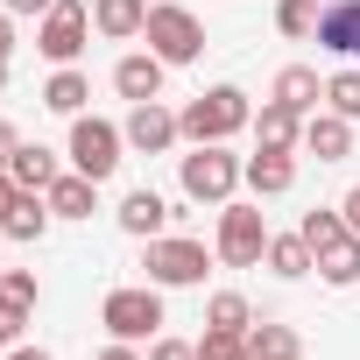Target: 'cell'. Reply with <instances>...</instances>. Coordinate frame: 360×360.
Instances as JSON below:
<instances>
[{
    "mask_svg": "<svg viewBox=\"0 0 360 360\" xmlns=\"http://www.w3.org/2000/svg\"><path fill=\"white\" fill-rule=\"evenodd\" d=\"M92 29L106 43H134L148 29V0H92Z\"/></svg>",
    "mask_w": 360,
    "mask_h": 360,
    "instance_id": "16",
    "label": "cell"
},
{
    "mask_svg": "<svg viewBox=\"0 0 360 360\" xmlns=\"http://www.w3.org/2000/svg\"><path fill=\"white\" fill-rule=\"evenodd\" d=\"M0 85H8V57H0Z\"/></svg>",
    "mask_w": 360,
    "mask_h": 360,
    "instance_id": "39",
    "label": "cell"
},
{
    "mask_svg": "<svg viewBox=\"0 0 360 360\" xmlns=\"http://www.w3.org/2000/svg\"><path fill=\"white\" fill-rule=\"evenodd\" d=\"M8 176H15L22 191H50L64 169H57V155H50L43 141H22V148H15V162H8Z\"/></svg>",
    "mask_w": 360,
    "mask_h": 360,
    "instance_id": "18",
    "label": "cell"
},
{
    "mask_svg": "<svg viewBox=\"0 0 360 360\" xmlns=\"http://www.w3.org/2000/svg\"><path fill=\"white\" fill-rule=\"evenodd\" d=\"M318 43L332 57H360V0H332V8H318Z\"/></svg>",
    "mask_w": 360,
    "mask_h": 360,
    "instance_id": "15",
    "label": "cell"
},
{
    "mask_svg": "<svg viewBox=\"0 0 360 360\" xmlns=\"http://www.w3.org/2000/svg\"><path fill=\"white\" fill-rule=\"evenodd\" d=\"M43 198H50V212H57V219H92V212H99V176H85V169H64L57 184L43 191Z\"/></svg>",
    "mask_w": 360,
    "mask_h": 360,
    "instance_id": "14",
    "label": "cell"
},
{
    "mask_svg": "<svg viewBox=\"0 0 360 360\" xmlns=\"http://www.w3.org/2000/svg\"><path fill=\"white\" fill-rule=\"evenodd\" d=\"M148 50L162 57V64H191L198 50H205V22L191 15V8H176V0H162V8H148Z\"/></svg>",
    "mask_w": 360,
    "mask_h": 360,
    "instance_id": "5",
    "label": "cell"
},
{
    "mask_svg": "<svg viewBox=\"0 0 360 360\" xmlns=\"http://www.w3.org/2000/svg\"><path fill=\"white\" fill-rule=\"evenodd\" d=\"M297 233H304V240H311V255H318V248H332V240H339V233H353V226H346V212H325V205H318V212H304V226H297Z\"/></svg>",
    "mask_w": 360,
    "mask_h": 360,
    "instance_id": "26",
    "label": "cell"
},
{
    "mask_svg": "<svg viewBox=\"0 0 360 360\" xmlns=\"http://www.w3.org/2000/svg\"><path fill=\"white\" fill-rule=\"evenodd\" d=\"M162 71H169V64H162L155 50H134V57H120V64H113V92H120L127 106L162 99Z\"/></svg>",
    "mask_w": 360,
    "mask_h": 360,
    "instance_id": "11",
    "label": "cell"
},
{
    "mask_svg": "<svg viewBox=\"0 0 360 360\" xmlns=\"http://www.w3.org/2000/svg\"><path fill=\"white\" fill-rule=\"evenodd\" d=\"M325 106H332V113H346V120H360V71L325 78Z\"/></svg>",
    "mask_w": 360,
    "mask_h": 360,
    "instance_id": "28",
    "label": "cell"
},
{
    "mask_svg": "<svg viewBox=\"0 0 360 360\" xmlns=\"http://www.w3.org/2000/svg\"><path fill=\"white\" fill-rule=\"evenodd\" d=\"M198 360H255V353H248L240 332H205V339H198Z\"/></svg>",
    "mask_w": 360,
    "mask_h": 360,
    "instance_id": "29",
    "label": "cell"
},
{
    "mask_svg": "<svg viewBox=\"0 0 360 360\" xmlns=\"http://www.w3.org/2000/svg\"><path fill=\"white\" fill-rule=\"evenodd\" d=\"M127 148L134 155H162V148H176V141H184V127H176V113L162 106V99H141L134 113H127Z\"/></svg>",
    "mask_w": 360,
    "mask_h": 360,
    "instance_id": "9",
    "label": "cell"
},
{
    "mask_svg": "<svg viewBox=\"0 0 360 360\" xmlns=\"http://www.w3.org/2000/svg\"><path fill=\"white\" fill-rule=\"evenodd\" d=\"M29 311H36V304H22V297H8V290H0V346H15V339H22Z\"/></svg>",
    "mask_w": 360,
    "mask_h": 360,
    "instance_id": "30",
    "label": "cell"
},
{
    "mask_svg": "<svg viewBox=\"0 0 360 360\" xmlns=\"http://www.w3.org/2000/svg\"><path fill=\"white\" fill-rule=\"evenodd\" d=\"M0 290H8V297H22V304H36V297H43L29 269H0Z\"/></svg>",
    "mask_w": 360,
    "mask_h": 360,
    "instance_id": "31",
    "label": "cell"
},
{
    "mask_svg": "<svg viewBox=\"0 0 360 360\" xmlns=\"http://www.w3.org/2000/svg\"><path fill=\"white\" fill-rule=\"evenodd\" d=\"M85 99H92V78H85L78 64H57V78L43 85V106H50V113H71V120H78V113H85Z\"/></svg>",
    "mask_w": 360,
    "mask_h": 360,
    "instance_id": "20",
    "label": "cell"
},
{
    "mask_svg": "<svg viewBox=\"0 0 360 360\" xmlns=\"http://www.w3.org/2000/svg\"><path fill=\"white\" fill-rule=\"evenodd\" d=\"M304 148H311L318 162H346V155H353V120L332 113V106H325V113H304Z\"/></svg>",
    "mask_w": 360,
    "mask_h": 360,
    "instance_id": "12",
    "label": "cell"
},
{
    "mask_svg": "<svg viewBox=\"0 0 360 360\" xmlns=\"http://www.w3.org/2000/svg\"><path fill=\"white\" fill-rule=\"evenodd\" d=\"M318 276H325L332 290H346V283H360V233H339L332 248H318Z\"/></svg>",
    "mask_w": 360,
    "mask_h": 360,
    "instance_id": "23",
    "label": "cell"
},
{
    "mask_svg": "<svg viewBox=\"0 0 360 360\" xmlns=\"http://www.w3.org/2000/svg\"><path fill=\"white\" fill-rule=\"evenodd\" d=\"M0 8H8V15H50L57 0H0Z\"/></svg>",
    "mask_w": 360,
    "mask_h": 360,
    "instance_id": "34",
    "label": "cell"
},
{
    "mask_svg": "<svg viewBox=\"0 0 360 360\" xmlns=\"http://www.w3.org/2000/svg\"><path fill=\"white\" fill-rule=\"evenodd\" d=\"M248 353L255 360H304V339L290 325H248Z\"/></svg>",
    "mask_w": 360,
    "mask_h": 360,
    "instance_id": "24",
    "label": "cell"
},
{
    "mask_svg": "<svg viewBox=\"0 0 360 360\" xmlns=\"http://www.w3.org/2000/svg\"><path fill=\"white\" fill-rule=\"evenodd\" d=\"M148 360H198V346H191V339H162V332H155V339H148Z\"/></svg>",
    "mask_w": 360,
    "mask_h": 360,
    "instance_id": "32",
    "label": "cell"
},
{
    "mask_svg": "<svg viewBox=\"0 0 360 360\" xmlns=\"http://www.w3.org/2000/svg\"><path fill=\"white\" fill-rule=\"evenodd\" d=\"M255 141H262V148H297V141H304V113H290L283 99H269V106L255 113Z\"/></svg>",
    "mask_w": 360,
    "mask_h": 360,
    "instance_id": "21",
    "label": "cell"
},
{
    "mask_svg": "<svg viewBox=\"0 0 360 360\" xmlns=\"http://www.w3.org/2000/svg\"><path fill=\"white\" fill-rule=\"evenodd\" d=\"M240 155H226V141H191V155L176 162V184H184L191 205H226L233 184H240Z\"/></svg>",
    "mask_w": 360,
    "mask_h": 360,
    "instance_id": "2",
    "label": "cell"
},
{
    "mask_svg": "<svg viewBox=\"0 0 360 360\" xmlns=\"http://www.w3.org/2000/svg\"><path fill=\"white\" fill-rule=\"evenodd\" d=\"M99 325H106L113 339H127V346L155 339V332H162V290H155V283H120V290H106Z\"/></svg>",
    "mask_w": 360,
    "mask_h": 360,
    "instance_id": "3",
    "label": "cell"
},
{
    "mask_svg": "<svg viewBox=\"0 0 360 360\" xmlns=\"http://www.w3.org/2000/svg\"><path fill=\"white\" fill-rule=\"evenodd\" d=\"M120 148H127V134L113 127V120H99V113H78L71 120V169H85V176H106L120 169Z\"/></svg>",
    "mask_w": 360,
    "mask_h": 360,
    "instance_id": "6",
    "label": "cell"
},
{
    "mask_svg": "<svg viewBox=\"0 0 360 360\" xmlns=\"http://www.w3.org/2000/svg\"><path fill=\"white\" fill-rule=\"evenodd\" d=\"M85 36H92V8H85V0H57V8L36 22V50L50 64H78Z\"/></svg>",
    "mask_w": 360,
    "mask_h": 360,
    "instance_id": "8",
    "label": "cell"
},
{
    "mask_svg": "<svg viewBox=\"0 0 360 360\" xmlns=\"http://www.w3.org/2000/svg\"><path fill=\"white\" fill-rule=\"evenodd\" d=\"M276 29L283 36H318V0H276Z\"/></svg>",
    "mask_w": 360,
    "mask_h": 360,
    "instance_id": "27",
    "label": "cell"
},
{
    "mask_svg": "<svg viewBox=\"0 0 360 360\" xmlns=\"http://www.w3.org/2000/svg\"><path fill=\"white\" fill-rule=\"evenodd\" d=\"M262 262H269L283 283H297V276H311V269H318V255H311V240H304V233H269V255H262Z\"/></svg>",
    "mask_w": 360,
    "mask_h": 360,
    "instance_id": "22",
    "label": "cell"
},
{
    "mask_svg": "<svg viewBox=\"0 0 360 360\" xmlns=\"http://www.w3.org/2000/svg\"><path fill=\"white\" fill-rule=\"evenodd\" d=\"M269 255V219H262V205H233L226 198V212H219V262L226 269H255Z\"/></svg>",
    "mask_w": 360,
    "mask_h": 360,
    "instance_id": "7",
    "label": "cell"
},
{
    "mask_svg": "<svg viewBox=\"0 0 360 360\" xmlns=\"http://www.w3.org/2000/svg\"><path fill=\"white\" fill-rule=\"evenodd\" d=\"M269 99H283L290 113H318L325 85H318V71H311V64H290V71H276V92H269Z\"/></svg>",
    "mask_w": 360,
    "mask_h": 360,
    "instance_id": "19",
    "label": "cell"
},
{
    "mask_svg": "<svg viewBox=\"0 0 360 360\" xmlns=\"http://www.w3.org/2000/svg\"><path fill=\"white\" fill-rule=\"evenodd\" d=\"M50 219H57V212H50V198H43V191H22V198L8 205V219H0V233H8V240H43V233H50Z\"/></svg>",
    "mask_w": 360,
    "mask_h": 360,
    "instance_id": "17",
    "label": "cell"
},
{
    "mask_svg": "<svg viewBox=\"0 0 360 360\" xmlns=\"http://www.w3.org/2000/svg\"><path fill=\"white\" fill-rule=\"evenodd\" d=\"M8 360H50V353H43V346H15Z\"/></svg>",
    "mask_w": 360,
    "mask_h": 360,
    "instance_id": "38",
    "label": "cell"
},
{
    "mask_svg": "<svg viewBox=\"0 0 360 360\" xmlns=\"http://www.w3.org/2000/svg\"><path fill=\"white\" fill-rule=\"evenodd\" d=\"M15 198H22V184H15L8 169H0V219H8V205H15Z\"/></svg>",
    "mask_w": 360,
    "mask_h": 360,
    "instance_id": "35",
    "label": "cell"
},
{
    "mask_svg": "<svg viewBox=\"0 0 360 360\" xmlns=\"http://www.w3.org/2000/svg\"><path fill=\"white\" fill-rule=\"evenodd\" d=\"M113 219H120V233H134V240H162V226H169V198L141 184V191H127V198H120V212H113Z\"/></svg>",
    "mask_w": 360,
    "mask_h": 360,
    "instance_id": "13",
    "label": "cell"
},
{
    "mask_svg": "<svg viewBox=\"0 0 360 360\" xmlns=\"http://www.w3.org/2000/svg\"><path fill=\"white\" fill-rule=\"evenodd\" d=\"M99 360H141V353H134V346H127V339H113V346H106V353H99Z\"/></svg>",
    "mask_w": 360,
    "mask_h": 360,
    "instance_id": "37",
    "label": "cell"
},
{
    "mask_svg": "<svg viewBox=\"0 0 360 360\" xmlns=\"http://www.w3.org/2000/svg\"><path fill=\"white\" fill-rule=\"evenodd\" d=\"M15 148H22V134H15V120H0V169L15 162Z\"/></svg>",
    "mask_w": 360,
    "mask_h": 360,
    "instance_id": "33",
    "label": "cell"
},
{
    "mask_svg": "<svg viewBox=\"0 0 360 360\" xmlns=\"http://www.w3.org/2000/svg\"><path fill=\"white\" fill-rule=\"evenodd\" d=\"M141 269H148L155 290H191V283H205L212 255H205V240H191V233H162V240H148Z\"/></svg>",
    "mask_w": 360,
    "mask_h": 360,
    "instance_id": "4",
    "label": "cell"
},
{
    "mask_svg": "<svg viewBox=\"0 0 360 360\" xmlns=\"http://www.w3.org/2000/svg\"><path fill=\"white\" fill-rule=\"evenodd\" d=\"M0 57H15V22H8V8H0Z\"/></svg>",
    "mask_w": 360,
    "mask_h": 360,
    "instance_id": "36",
    "label": "cell"
},
{
    "mask_svg": "<svg viewBox=\"0 0 360 360\" xmlns=\"http://www.w3.org/2000/svg\"><path fill=\"white\" fill-rule=\"evenodd\" d=\"M176 127H184V141H233L240 127H255V99L240 85H212L176 113Z\"/></svg>",
    "mask_w": 360,
    "mask_h": 360,
    "instance_id": "1",
    "label": "cell"
},
{
    "mask_svg": "<svg viewBox=\"0 0 360 360\" xmlns=\"http://www.w3.org/2000/svg\"><path fill=\"white\" fill-rule=\"evenodd\" d=\"M240 184H248L255 198H283V191L297 184V148H255L248 169H240Z\"/></svg>",
    "mask_w": 360,
    "mask_h": 360,
    "instance_id": "10",
    "label": "cell"
},
{
    "mask_svg": "<svg viewBox=\"0 0 360 360\" xmlns=\"http://www.w3.org/2000/svg\"><path fill=\"white\" fill-rule=\"evenodd\" d=\"M248 325H255V311H248L240 290H219V297L205 304V332H240V339H248Z\"/></svg>",
    "mask_w": 360,
    "mask_h": 360,
    "instance_id": "25",
    "label": "cell"
}]
</instances>
